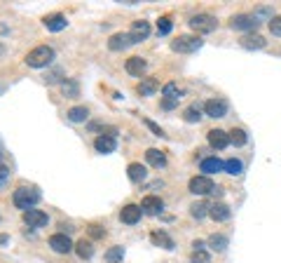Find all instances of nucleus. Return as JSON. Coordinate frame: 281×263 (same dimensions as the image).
Masks as SVG:
<instances>
[{"instance_id": "nucleus-8", "label": "nucleus", "mask_w": 281, "mask_h": 263, "mask_svg": "<svg viewBox=\"0 0 281 263\" xmlns=\"http://www.w3.org/2000/svg\"><path fill=\"white\" fill-rule=\"evenodd\" d=\"M24 223L28 228H45L47 226V214L40 209H28V211H24Z\"/></svg>"}, {"instance_id": "nucleus-2", "label": "nucleus", "mask_w": 281, "mask_h": 263, "mask_svg": "<svg viewBox=\"0 0 281 263\" xmlns=\"http://www.w3.org/2000/svg\"><path fill=\"white\" fill-rule=\"evenodd\" d=\"M54 59V50L47 45H40L35 47V50H31L26 54V64L31 66V68H45V66H49Z\"/></svg>"}, {"instance_id": "nucleus-14", "label": "nucleus", "mask_w": 281, "mask_h": 263, "mask_svg": "<svg viewBox=\"0 0 281 263\" xmlns=\"http://www.w3.org/2000/svg\"><path fill=\"white\" fill-rule=\"evenodd\" d=\"M94 148H96L98 153H113L115 148H117V141H115V136H110V134H101V136H96Z\"/></svg>"}, {"instance_id": "nucleus-40", "label": "nucleus", "mask_w": 281, "mask_h": 263, "mask_svg": "<svg viewBox=\"0 0 281 263\" xmlns=\"http://www.w3.org/2000/svg\"><path fill=\"white\" fill-rule=\"evenodd\" d=\"M176 104H178V101H176V99H164V101H162V108L171 110V108H174V106H176Z\"/></svg>"}, {"instance_id": "nucleus-15", "label": "nucleus", "mask_w": 281, "mask_h": 263, "mask_svg": "<svg viewBox=\"0 0 281 263\" xmlns=\"http://www.w3.org/2000/svg\"><path fill=\"white\" fill-rule=\"evenodd\" d=\"M129 45H134L129 33H115V36L108 40V47H110L113 52H122V50H127Z\"/></svg>"}, {"instance_id": "nucleus-22", "label": "nucleus", "mask_w": 281, "mask_h": 263, "mask_svg": "<svg viewBox=\"0 0 281 263\" xmlns=\"http://www.w3.org/2000/svg\"><path fill=\"white\" fill-rule=\"evenodd\" d=\"M202 172H206V174H216V172H220V169H225V162H220L218 158H206V160H202Z\"/></svg>"}, {"instance_id": "nucleus-21", "label": "nucleus", "mask_w": 281, "mask_h": 263, "mask_svg": "<svg viewBox=\"0 0 281 263\" xmlns=\"http://www.w3.org/2000/svg\"><path fill=\"white\" fill-rule=\"evenodd\" d=\"M209 214L213 221H228L230 218V207L225 205V202H216V205H211Z\"/></svg>"}, {"instance_id": "nucleus-13", "label": "nucleus", "mask_w": 281, "mask_h": 263, "mask_svg": "<svg viewBox=\"0 0 281 263\" xmlns=\"http://www.w3.org/2000/svg\"><path fill=\"white\" fill-rule=\"evenodd\" d=\"M140 209H143V214L155 216V214H159L164 209V202L159 198H155V195H148V198H143V202H140Z\"/></svg>"}, {"instance_id": "nucleus-38", "label": "nucleus", "mask_w": 281, "mask_h": 263, "mask_svg": "<svg viewBox=\"0 0 281 263\" xmlns=\"http://www.w3.org/2000/svg\"><path fill=\"white\" fill-rule=\"evenodd\" d=\"M89 235H92V237H103L105 230L101 226H89Z\"/></svg>"}, {"instance_id": "nucleus-35", "label": "nucleus", "mask_w": 281, "mask_h": 263, "mask_svg": "<svg viewBox=\"0 0 281 263\" xmlns=\"http://www.w3.org/2000/svg\"><path fill=\"white\" fill-rule=\"evenodd\" d=\"M61 92L66 97H78V82H61Z\"/></svg>"}, {"instance_id": "nucleus-36", "label": "nucleus", "mask_w": 281, "mask_h": 263, "mask_svg": "<svg viewBox=\"0 0 281 263\" xmlns=\"http://www.w3.org/2000/svg\"><path fill=\"white\" fill-rule=\"evenodd\" d=\"M169 31H171V19H169V17H162V19L157 21V33H159V36H167Z\"/></svg>"}, {"instance_id": "nucleus-33", "label": "nucleus", "mask_w": 281, "mask_h": 263, "mask_svg": "<svg viewBox=\"0 0 281 263\" xmlns=\"http://www.w3.org/2000/svg\"><path fill=\"white\" fill-rule=\"evenodd\" d=\"M209 205H204V202H197V205H192V207H190V214H192L194 218H204L206 216V214H209Z\"/></svg>"}, {"instance_id": "nucleus-16", "label": "nucleus", "mask_w": 281, "mask_h": 263, "mask_svg": "<svg viewBox=\"0 0 281 263\" xmlns=\"http://www.w3.org/2000/svg\"><path fill=\"white\" fill-rule=\"evenodd\" d=\"M157 90H159L157 78H143V80L139 82V87H136V92H139L140 97H152Z\"/></svg>"}, {"instance_id": "nucleus-26", "label": "nucleus", "mask_w": 281, "mask_h": 263, "mask_svg": "<svg viewBox=\"0 0 281 263\" xmlns=\"http://www.w3.org/2000/svg\"><path fill=\"white\" fill-rule=\"evenodd\" d=\"M75 252H78L80 259H92V254H94V245H92L89 240H80L78 245H75Z\"/></svg>"}, {"instance_id": "nucleus-9", "label": "nucleus", "mask_w": 281, "mask_h": 263, "mask_svg": "<svg viewBox=\"0 0 281 263\" xmlns=\"http://www.w3.org/2000/svg\"><path fill=\"white\" fill-rule=\"evenodd\" d=\"M49 247H52L56 254H68L70 249H73V242H70V237L66 233H56V235L49 237Z\"/></svg>"}, {"instance_id": "nucleus-5", "label": "nucleus", "mask_w": 281, "mask_h": 263, "mask_svg": "<svg viewBox=\"0 0 281 263\" xmlns=\"http://www.w3.org/2000/svg\"><path fill=\"white\" fill-rule=\"evenodd\" d=\"M213 191H216V186H213V181L209 176H194V179H190V193H194V195H209Z\"/></svg>"}, {"instance_id": "nucleus-37", "label": "nucleus", "mask_w": 281, "mask_h": 263, "mask_svg": "<svg viewBox=\"0 0 281 263\" xmlns=\"http://www.w3.org/2000/svg\"><path fill=\"white\" fill-rule=\"evenodd\" d=\"M270 31H272V36L281 38V17H274L272 21H270Z\"/></svg>"}, {"instance_id": "nucleus-19", "label": "nucleus", "mask_w": 281, "mask_h": 263, "mask_svg": "<svg viewBox=\"0 0 281 263\" xmlns=\"http://www.w3.org/2000/svg\"><path fill=\"white\" fill-rule=\"evenodd\" d=\"M239 45L244 47V50H263L267 43H265L263 36H258V33H255V36H244L241 40H239Z\"/></svg>"}, {"instance_id": "nucleus-17", "label": "nucleus", "mask_w": 281, "mask_h": 263, "mask_svg": "<svg viewBox=\"0 0 281 263\" xmlns=\"http://www.w3.org/2000/svg\"><path fill=\"white\" fill-rule=\"evenodd\" d=\"M145 59H140V56H132V59H127V64H124V68H127V73L129 75H136V78H140L143 73H145Z\"/></svg>"}, {"instance_id": "nucleus-12", "label": "nucleus", "mask_w": 281, "mask_h": 263, "mask_svg": "<svg viewBox=\"0 0 281 263\" xmlns=\"http://www.w3.org/2000/svg\"><path fill=\"white\" fill-rule=\"evenodd\" d=\"M140 214H143V209H140L139 205H127V207L120 211V218H122V223L134 226V223H139L140 221Z\"/></svg>"}, {"instance_id": "nucleus-27", "label": "nucleus", "mask_w": 281, "mask_h": 263, "mask_svg": "<svg viewBox=\"0 0 281 263\" xmlns=\"http://www.w3.org/2000/svg\"><path fill=\"white\" fill-rule=\"evenodd\" d=\"M225 172L232 174V176H239V174L244 172V164H241V160H237V158H230L228 162H225Z\"/></svg>"}, {"instance_id": "nucleus-10", "label": "nucleus", "mask_w": 281, "mask_h": 263, "mask_svg": "<svg viewBox=\"0 0 281 263\" xmlns=\"http://www.w3.org/2000/svg\"><path fill=\"white\" fill-rule=\"evenodd\" d=\"M206 139H209V144L213 146L216 151H223V148L230 146V134L223 132V129H211L209 134H206Z\"/></svg>"}, {"instance_id": "nucleus-18", "label": "nucleus", "mask_w": 281, "mask_h": 263, "mask_svg": "<svg viewBox=\"0 0 281 263\" xmlns=\"http://www.w3.org/2000/svg\"><path fill=\"white\" fill-rule=\"evenodd\" d=\"M45 26H47V31H52V33H59V31H63V28L68 26V21H66L63 14H49V17L45 19Z\"/></svg>"}, {"instance_id": "nucleus-24", "label": "nucleus", "mask_w": 281, "mask_h": 263, "mask_svg": "<svg viewBox=\"0 0 281 263\" xmlns=\"http://www.w3.org/2000/svg\"><path fill=\"white\" fill-rule=\"evenodd\" d=\"M150 240L155 242L157 247H164V249H174V240L164 233V230H155L152 235H150Z\"/></svg>"}, {"instance_id": "nucleus-1", "label": "nucleus", "mask_w": 281, "mask_h": 263, "mask_svg": "<svg viewBox=\"0 0 281 263\" xmlns=\"http://www.w3.org/2000/svg\"><path fill=\"white\" fill-rule=\"evenodd\" d=\"M12 202H14V207L28 211V209H33V205H38V202H40V193L35 191V188H26V186H21V188H17V191H14V195H12Z\"/></svg>"}, {"instance_id": "nucleus-29", "label": "nucleus", "mask_w": 281, "mask_h": 263, "mask_svg": "<svg viewBox=\"0 0 281 263\" xmlns=\"http://www.w3.org/2000/svg\"><path fill=\"white\" fill-rule=\"evenodd\" d=\"M124 259V249L122 247H113V249H108L105 252V261L108 263H120Z\"/></svg>"}, {"instance_id": "nucleus-25", "label": "nucleus", "mask_w": 281, "mask_h": 263, "mask_svg": "<svg viewBox=\"0 0 281 263\" xmlns=\"http://www.w3.org/2000/svg\"><path fill=\"white\" fill-rule=\"evenodd\" d=\"M87 118H89V110L85 108V106H73V108L68 110V120H70V122H85Z\"/></svg>"}, {"instance_id": "nucleus-20", "label": "nucleus", "mask_w": 281, "mask_h": 263, "mask_svg": "<svg viewBox=\"0 0 281 263\" xmlns=\"http://www.w3.org/2000/svg\"><path fill=\"white\" fill-rule=\"evenodd\" d=\"M145 160H148L152 167H164L167 164V155H164V151H157V148H148L145 151Z\"/></svg>"}, {"instance_id": "nucleus-3", "label": "nucleus", "mask_w": 281, "mask_h": 263, "mask_svg": "<svg viewBox=\"0 0 281 263\" xmlns=\"http://www.w3.org/2000/svg\"><path fill=\"white\" fill-rule=\"evenodd\" d=\"M202 47V40L197 36H178L171 43V50L174 52H181V54H190V52H197Z\"/></svg>"}, {"instance_id": "nucleus-42", "label": "nucleus", "mask_w": 281, "mask_h": 263, "mask_svg": "<svg viewBox=\"0 0 281 263\" xmlns=\"http://www.w3.org/2000/svg\"><path fill=\"white\" fill-rule=\"evenodd\" d=\"M59 75H61V71H54L52 75H49V78H45V80H47V82H56V80H59Z\"/></svg>"}, {"instance_id": "nucleus-4", "label": "nucleus", "mask_w": 281, "mask_h": 263, "mask_svg": "<svg viewBox=\"0 0 281 263\" xmlns=\"http://www.w3.org/2000/svg\"><path fill=\"white\" fill-rule=\"evenodd\" d=\"M190 26L197 31V33H213L218 28V19L211 17V14H194L190 19Z\"/></svg>"}, {"instance_id": "nucleus-28", "label": "nucleus", "mask_w": 281, "mask_h": 263, "mask_svg": "<svg viewBox=\"0 0 281 263\" xmlns=\"http://www.w3.org/2000/svg\"><path fill=\"white\" fill-rule=\"evenodd\" d=\"M162 94H164V97H167V99H181V94H183V92L178 90V85H176V82H167V85H164V87H162Z\"/></svg>"}, {"instance_id": "nucleus-31", "label": "nucleus", "mask_w": 281, "mask_h": 263, "mask_svg": "<svg viewBox=\"0 0 281 263\" xmlns=\"http://www.w3.org/2000/svg\"><path fill=\"white\" fill-rule=\"evenodd\" d=\"M246 139H248V136H246L244 129H232V132H230V144L244 146V144H246Z\"/></svg>"}, {"instance_id": "nucleus-32", "label": "nucleus", "mask_w": 281, "mask_h": 263, "mask_svg": "<svg viewBox=\"0 0 281 263\" xmlns=\"http://www.w3.org/2000/svg\"><path fill=\"white\" fill-rule=\"evenodd\" d=\"M209 245L216 249V252H223L225 247H228V237L225 235H211L209 237Z\"/></svg>"}, {"instance_id": "nucleus-43", "label": "nucleus", "mask_w": 281, "mask_h": 263, "mask_svg": "<svg viewBox=\"0 0 281 263\" xmlns=\"http://www.w3.org/2000/svg\"><path fill=\"white\" fill-rule=\"evenodd\" d=\"M7 242V235H0V245H5Z\"/></svg>"}, {"instance_id": "nucleus-41", "label": "nucleus", "mask_w": 281, "mask_h": 263, "mask_svg": "<svg viewBox=\"0 0 281 263\" xmlns=\"http://www.w3.org/2000/svg\"><path fill=\"white\" fill-rule=\"evenodd\" d=\"M7 176H9V169L5 167V164H0V181H2V179H7Z\"/></svg>"}, {"instance_id": "nucleus-7", "label": "nucleus", "mask_w": 281, "mask_h": 263, "mask_svg": "<svg viewBox=\"0 0 281 263\" xmlns=\"http://www.w3.org/2000/svg\"><path fill=\"white\" fill-rule=\"evenodd\" d=\"M204 110L209 118H225L228 115V101L225 99H209L204 104Z\"/></svg>"}, {"instance_id": "nucleus-11", "label": "nucleus", "mask_w": 281, "mask_h": 263, "mask_svg": "<svg viewBox=\"0 0 281 263\" xmlns=\"http://www.w3.org/2000/svg\"><path fill=\"white\" fill-rule=\"evenodd\" d=\"M148 36H150V24L148 21H134L132 31H129V38H132L134 45H136V43H143Z\"/></svg>"}, {"instance_id": "nucleus-39", "label": "nucleus", "mask_w": 281, "mask_h": 263, "mask_svg": "<svg viewBox=\"0 0 281 263\" xmlns=\"http://www.w3.org/2000/svg\"><path fill=\"white\" fill-rule=\"evenodd\" d=\"M145 125H148V129H152V132H155V136H164V132H162V127H159V125H155L152 120H145Z\"/></svg>"}, {"instance_id": "nucleus-34", "label": "nucleus", "mask_w": 281, "mask_h": 263, "mask_svg": "<svg viewBox=\"0 0 281 263\" xmlns=\"http://www.w3.org/2000/svg\"><path fill=\"white\" fill-rule=\"evenodd\" d=\"M211 261V256L206 249H194L192 252V263H209Z\"/></svg>"}, {"instance_id": "nucleus-23", "label": "nucleus", "mask_w": 281, "mask_h": 263, "mask_svg": "<svg viewBox=\"0 0 281 263\" xmlns=\"http://www.w3.org/2000/svg\"><path fill=\"white\" fill-rule=\"evenodd\" d=\"M127 174H129V179H132L134 183L143 181V179L148 176V172H145V167H143L140 162H132V164H129V169H127Z\"/></svg>"}, {"instance_id": "nucleus-6", "label": "nucleus", "mask_w": 281, "mask_h": 263, "mask_svg": "<svg viewBox=\"0 0 281 263\" xmlns=\"http://www.w3.org/2000/svg\"><path fill=\"white\" fill-rule=\"evenodd\" d=\"M258 17L255 14H237V17H232V21H230V26L237 28V31H253V28H258Z\"/></svg>"}, {"instance_id": "nucleus-30", "label": "nucleus", "mask_w": 281, "mask_h": 263, "mask_svg": "<svg viewBox=\"0 0 281 263\" xmlns=\"http://www.w3.org/2000/svg\"><path fill=\"white\" fill-rule=\"evenodd\" d=\"M185 122H199L202 120V110H199V106H190V108L183 113Z\"/></svg>"}]
</instances>
